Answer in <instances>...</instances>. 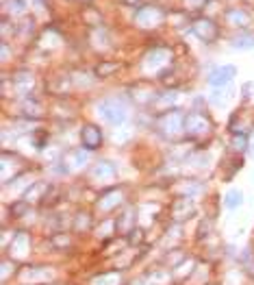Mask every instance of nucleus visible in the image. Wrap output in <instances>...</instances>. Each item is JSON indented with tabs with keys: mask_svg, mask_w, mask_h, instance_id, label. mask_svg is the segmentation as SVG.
Segmentation results:
<instances>
[{
	"mask_svg": "<svg viewBox=\"0 0 254 285\" xmlns=\"http://www.w3.org/2000/svg\"><path fill=\"white\" fill-rule=\"evenodd\" d=\"M207 233H211V222L207 220V222H202L200 224V229H198V238L202 240V238H207Z\"/></svg>",
	"mask_w": 254,
	"mask_h": 285,
	"instance_id": "c9c22d12",
	"label": "nucleus"
},
{
	"mask_svg": "<svg viewBox=\"0 0 254 285\" xmlns=\"http://www.w3.org/2000/svg\"><path fill=\"white\" fill-rule=\"evenodd\" d=\"M29 248H31L29 235L24 233V231L15 233V235H13V242H11V246H9L11 257H13V259H24V257L29 255Z\"/></svg>",
	"mask_w": 254,
	"mask_h": 285,
	"instance_id": "9d476101",
	"label": "nucleus"
},
{
	"mask_svg": "<svg viewBox=\"0 0 254 285\" xmlns=\"http://www.w3.org/2000/svg\"><path fill=\"white\" fill-rule=\"evenodd\" d=\"M233 48H237V50H252L254 48V35L245 33V35L233 37Z\"/></svg>",
	"mask_w": 254,
	"mask_h": 285,
	"instance_id": "412c9836",
	"label": "nucleus"
},
{
	"mask_svg": "<svg viewBox=\"0 0 254 285\" xmlns=\"http://www.w3.org/2000/svg\"><path fill=\"white\" fill-rule=\"evenodd\" d=\"M178 192H180V196H185V198H193V196H198V194H202V185L198 181H185V185L178 187Z\"/></svg>",
	"mask_w": 254,
	"mask_h": 285,
	"instance_id": "6ab92c4d",
	"label": "nucleus"
},
{
	"mask_svg": "<svg viewBox=\"0 0 254 285\" xmlns=\"http://www.w3.org/2000/svg\"><path fill=\"white\" fill-rule=\"evenodd\" d=\"M29 211V202L26 200H20V202H15V205H11V214L13 218H22L24 214Z\"/></svg>",
	"mask_w": 254,
	"mask_h": 285,
	"instance_id": "2f4dec72",
	"label": "nucleus"
},
{
	"mask_svg": "<svg viewBox=\"0 0 254 285\" xmlns=\"http://www.w3.org/2000/svg\"><path fill=\"white\" fill-rule=\"evenodd\" d=\"M209 133H211V122L207 116H202V113H187L185 116V135L187 137L198 140V137H204Z\"/></svg>",
	"mask_w": 254,
	"mask_h": 285,
	"instance_id": "7ed1b4c3",
	"label": "nucleus"
},
{
	"mask_svg": "<svg viewBox=\"0 0 254 285\" xmlns=\"http://www.w3.org/2000/svg\"><path fill=\"white\" fill-rule=\"evenodd\" d=\"M157 126H159V131H163L165 135L185 133V116H183V111H178V109L163 111L159 116V120H157Z\"/></svg>",
	"mask_w": 254,
	"mask_h": 285,
	"instance_id": "f03ea898",
	"label": "nucleus"
},
{
	"mask_svg": "<svg viewBox=\"0 0 254 285\" xmlns=\"http://www.w3.org/2000/svg\"><path fill=\"white\" fill-rule=\"evenodd\" d=\"M83 20L87 22V27H100V22H102V18H100V13H98L96 9H92V7H87V9H83Z\"/></svg>",
	"mask_w": 254,
	"mask_h": 285,
	"instance_id": "393cba45",
	"label": "nucleus"
},
{
	"mask_svg": "<svg viewBox=\"0 0 254 285\" xmlns=\"http://www.w3.org/2000/svg\"><path fill=\"white\" fill-rule=\"evenodd\" d=\"M165 20V11L159 9V7H150L146 5L144 9H139L135 13V22L139 24V27L144 29H152V27H159V24Z\"/></svg>",
	"mask_w": 254,
	"mask_h": 285,
	"instance_id": "423d86ee",
	"label": "nucleus"
},
{
	"mask_svg": "<svg viewBox=\"0 0 254 285\" xmlns=\"http://www.w3.org/2000/svg\"><path fill=\"white\" fill-rule=\"evenodd\" d=\"M211 102L213 105H224L226 102V92H222V87H215V92L211 94Z\"/></svg>",
	"mask_w": 254,
	"mask_h": 285,
	"instance_id": "473e14b6",
	"label": "nucleus"
},
{
	"mask_svg": "<svg viewBox=\"0 0 254 285\" xmlns=\"http://www.w3.org/2000/svg\"><path fill=\"white\" fill-rule=\"evenodd\" d=\"M170 216L174 222H185V220L195 216V202L191 198H185V196L176 198L170 207Z\"/></svg>",
	"mask_w": 254,
	"mask_h": 285,
	"instance_id": "0eeeda50",
	"label": "nucleus"
},
{
	"mask_svg": "<svg viewBox=\"0 0 254 285\" xmlns=\"http://www.w3.org/2000/svg\"><path fill=\"white\" fill-rule=\"evenodd\" d=\"M92 229V216L87 214V211H78L74 216V231H89Z\"/></svg>",
	"mask_w": 254,
	"mask_h": 285,
	"instance_id": "4be33fe9",
	"label": "nucleus"
},
{
	"mask_svg": "<svg viewBox=\"0 0 254 285\" xmlns=\"http://www.w3.org/2000/svg\"><path fill=\"white\" fill-rule=\"evenodd\" d=\"M98 116H100L106 124L111 126H122L126 122V105L122 102L120 98H104L98 102Z\"/></svg>",
	"mask_w": 254,
	"mask_h": 285,
	"instance_id": "f257e3e1",
	"label": "nucleus"
},
{
	"mask_svg": "<svg viewBox=\"0 0 254 285\" xmlns=\"http://www.w3.org/2000/svg\"><path fill=\"white\" fill-rule=\"evenodd\" d=\"M237 76V68L235 66H219L209 74V83L213 87H226L233 83V79Z\"/></svg>",
	"mask_w": 254,
	"mask_h": 285,
	"instance_id": "1a4fd4ad",
	"label": "nucleus"
},
{
	"mask_svg": "<svg viewBox=\"0 0 254 285\" xmlns=\"http://www.w3.org/2000/svg\"><path fill=\"white\" fill-rule=\"evenodd\" d=\"M116 224H118V231L120 233H130V231L135 229V209L133 207H126L120 214V218L116 220Z\"/></svg>",
	"mask_w": 254,
	"mask_h": 285,
	"instance_id": "ddd939ff",
	"label": "nucleus"
},
{
	"mask_svg": "<svg viewBox=\"0 0 254 285\" xmlns=\"http://www.w3.org/2000/svg\"><path fill=\"white\" fill-rule=\"evenodd\" d=\"M241 202H243V192L241 190H228V194L224 196L226 209H237V207H241Z\"/></svg>",
	"mask_w": 254,
	"mask_h": 285,
	"instance_id": "aec40b11",
	"label": "nucleus"
},
{
	"mask_svg": "<svg viewBox=\"0 0 254 285\" xmlns=\"http://www.w3.org/2000/svg\"><path fill=\"white\" fill-rule=\"evenodd\" d=\"M231 148L235 152H243V150H248V135H233V140H231Z\"/></svg>",
	"mask_w": 254,
	"mask_h": 285,
	"instance_id": "cd10ccee",
	"label": "nucleus"
},
{
	"mask_svg": "<svg viewBox=\"0 0 254 285\" xmlns=\"http://www.w3.org/2000/svg\"><path fill=\"white\" fill-rule=\"evenodd\" d=\"M5 7H7L9 11H22L24 7H26V3H24V0H9V3H7Z\"/></svg>",
	"mask_w": 254,
	"mask_h": 285,
	"instance_id": "f704fd0d",
	"label": "nucleus"
},
{
	"mask_svg": "<svg viewBox=\"0 0 254 285\" xmlns=\"http://www.w3.org/2000/svg\"><path fill=\"white\" fill-rule=\"evenodd\" d=\"M52 246L54 248H68L70 246V235H65V233H57L52 235Z\"/></svg>",
	"mask_w": 254,
	"mask_h": 285,
	"instance_id": "c756f323",
	"label": "nucleus"
},
{
	"mask_svg": "<svg viewBox=\"0 0 254 285\" xmlns=\"http://www.w3.org/2000/svg\"><path fill=\"white\" fill-rule=\"evenodd\" d=\"M120 202V192L118 190H113V192H109L106 196H102V200H98V207H100L102 211H109V209H113Z\"/></svg>",
	"mask_w": 254,
	"mask_h": 285,
	"instance_id": "5701e85b",
	"label": "nucleus"
},
{
	"mask_svg": "<svg viewBox=\"0 0 254 285\" xmlns=\"http://www.w3.org/2000/svg\"><path fill=\"white\" fill-rule=\"evenodd\" d=\"M94 285H120V272H106L96 276Z\"/></svg>",
	"mask_w": 254,
	"mask_h": 285,
	"instance_id": "a878e982",
	"label": "nucleus"
},
{
	"mask_svg": "<svg viewBox=\"0 0 254 285\" xmlns=\"http://www.w3.org/2000/svg\"><path fill=\"white\" fill-rule=\"evenodd\" d=\"M68 87H70V79L68 76H59V83H57V85L50 83V92L52 94H63Z\"/></svg>",
	"mask_w": 254,
	"mask_h": 285,
	"instance_id": "7c9ffc66",
	"label": "nucleus"
},
{
	"mask_svg": "<svg viewBox=\"0 0 254 285\" xmlns=\"http://www.w3.org/2000/svg\"><path fill=\"white\" fill-rule=\"evenodd\" d=\"M92 176L94 178H100V181H111V178L116 176V166L109 164V161H100V164L94 166Z\"/></svg>",
	"mask_w": 254,
	"mask_h": 285,
	"instance_id": "4468645a",
	"label": "nucleus"
},
{
	"mask_svg": "<svg viewBox=\"0 0 254 285\" xmlns=\"http://www.w3.org/2000/svg\"><path fill=\"white\" fill-rule=\"evenodd\" d=\"M176 100H178V94L176 92H167V94H159L157 98H154V107L157 109H165V111H170V107L172 105H176Z\"/></svg>",
	"mask_w": 254,
	"mask_h": 285,
	"instance_id": "a211bd4d",
	"label": "nucleus"
},
{
	"mask_svg": "<svg viewBox=\"0 0 254 285\" xmlns=\"http://www.w3.org/2000/svg\"><path fill=\"white\" fill-rule=\"evenodd\" d=\"M170 59H172V53L167 48H152L144 59V68L161 74V72H165L170 68Z\"/></svg>",
	"mask_w": 254,
	"mask_h": 285,
	"instance_id": "39448f33",
	"label": "nucleus"
},
{
	"mask_svg": "<svg viewBox=\"0 0 254 285\" xmlns=\"http://www.w3.org/2000/svg\"><path fill=\"white\" fill-rule=\"evenodd\" d=\"M48 190H50V185H48V183H33L29 190H26V194H24V200H26V202H31V200H42L44 202Z\"/></svg>",
	"mask_w": 254,
	"mask_h": 285,
	"instance_id": "dca6fc26",
	"label": "nucleus"
},
{
	"mask_svg": "<svg viewBox=\"0 0 254 285\" xmlns=\"http://www.w3.org/2000/svg\"><path fill=\"white\" fill-rule=\"evenodd\" d=\"M128 242H130V244H142V242H144V231L135 226V229L128 233Z\"/></svg>",
	"mask_w": 254,
	"mask_h": 285,
	"instance_id": "72a5a7b5",
	"label": "nucleus"
},
{
	"mask_svg": "<svg viewBox=\"0 0 254 285\" xmlns=\"http://www.w3.org/2000/svg\"><path fill=\"white\" fill-rule=\"evenodd\" d=\"M9 272H11V264L5 262L3 264V279H7V276H9Z\"/></svg>",
	"mask_w": 254,
	"mask_h": 285,
	"instance_id": "58836bf2",
	"label": "nucleus"
},
{
	"mask_svg": "<svg viewBox=\"0 0 254 285\" xmlns=\"http://www.w3.org/2000/svg\"><path fill=\"white\" fill-rule=\"evenodd\" d=\"M124 5L135 7V9H144V7H146V0H124Z\"/></svg>",
	"mask_w": 254,
	"mask_h": 285,
	"instance_id": "e433bc0d",
	"label": "nucleus"
},
{
	"mask_svg": "<svg viewBox=\"0 0 254 285\" xmlns=\"http://www.w3.org/2000/svg\"><path fill=\"white\" fill-rule=\"evenodd\" d=\"M87 161H89V150L78 148V150L72 152V161H70V164L74 166V168H83V166L87 164Z\"/></svg>",
	"mask_w": 254,
	"mask_h": 285,
	"instance_id": "bb28decb",
	"label": "nucleus"
},
{
	"mask_svg": "<svg viewBox=\"0 0 254 285\" xmlns=\"http://www.w3.org/2000/svg\"><path fill=\"white\" fill-rule=\"evenodd\" d=\"M118 68H120V63H118V61H100V63L96 66L94 74H96L98 79H109L111 74H116Z\"/></svg>",
	"mask_w": 254,
	"mask_h": 285,
	"instance_id": "f3484780",
	"label": "nucleus"
},
{
	"mask_svg": "<svg viewBox=\"0 0 254 285\" xmlns=\"http://www.w3.org/2000/svg\"><path fill=\"white\" fill-rule=\"evenodd\" d=\"M9 57H11V53H9V44L3 42V61H9Z\"/></svg>",
	"mask_w": 254,
	"mask_h": 285,
	"instance_id": "4c0bfd02",
	"label": "nucleus"
},
{
	"mask_svg": "<svg viewBox=\"0 0 254 285\" xmlns=\"http://www.w3.org/2000/svg\"><path fill=\"white\" fill-rule=\"evenodd\" d=\"M191 31H193V35L198 37L200 42H204V44H213L219 37L217 24L213 22L211 18H198V20H193Z\"/></svg>",
	"mask_w": 254,
	"mask_h": 285,
	"instance_id": "20e7f679",
	"label": "nucleus"
},
{
	"mask_svg": "<svg viewBox=\"0 0 254 285\" xmlns=\"http://www.w3.org/2000/svg\"><path fill=\"white\" fill-rule=\"evenodd\" d=\"M226 20L233 24V27H250V13L243 11V9H228L226 11Z\"/></svg>",
	"mask_w": 254,
	"mask_h": 285,
	"instance_id": "2eb2a0df",
	"label": "nucleus"
},
{
	"mask_svg": "<svg viewBox=\"0 0 254 285\" xmlns=\"http://www.w3.org/2000/svg\"><path fill=\"white\" fill-rule=\"evenodd\" d=\"M245 3H248V5H254V0H245Z\"/></svg>",
	"mask_w": 254,
	"mask_h": 285,
	"instance_id": "ea45409f",
	"label": "nucleus"
},
{
	"mask_svg": "<svg viewBox=\"0 0 254 285\" xmlns=\"http://www.w3.org/2000/svg\"><path fill=\"white\" fill-rule=\"evenodd\" d=\"M150 285H165L167 281H170V272L167 270H154V272H150Z\"/></svg>",
	"mask_w": 254,
	"mask_h": 285,
	"instance_id": "c85d7f7f",
	"label": "nucleus"
},
{
	"mask_svg": "<svg viewBox=\"0 0 254 285\" xmlns=\"http://www.w3.org/2000/svg\"><path fill=\"white\" fill-rule=\"evenodd\" d=\"M80 142H83V148L85 150H96V148H100V144H102V131H100V126H96V124H85L83 128H80Z\"/></svg>",
	"mask_w": 254,
	"mask_h": 285,
	"instance_id": "6e6552de",
	"label": "nucleus"
},
{
	"mask_svg": "<svg viewBox=\"0 0 254 285\" xmlns=\"http://www.w3.org/2000/svg\"><path fill=\"white\" fill-rule=\"evenodd\" d=\"M24 113H26V116L31 118H39L42 116V102L39 100H35V98H26L24 100Z\"/></svg>",
	"mask_w": 254,
	"mask_h": 285,
	"instance_id": "b1692460",
	"label": "nucleus"
},
{
	"mask_svg": "<svg viewBox=\"0 0 254 285\" xmlns=\"http://www.w3.org/2000/svg\"><path fill=\"white\" fill-rule=\"evenodd\" d=\"M52 270L50 268H26L20 276H22V281L24 283H39V281H48V279H52Z\"/></svg>",
	"mask_w": 254,
	"mask_h": 285,
	"instance_id": "f8f14e48",
	"label": "nucleus"
},
{
	"mask_svg": "<svg viewBox=\"0 0 254 285\" xmlns=\"http://www.w3.org/2000/svg\"><path fill=\"white\" fill-rule=\"evenodd\" d=\"M33 83H35V79H33V74L29 70H20V72H15V74H13V89H15V94H20V96L31 94Z\"/></svg>",
	"mask_w": 254,
	"mask_h": 285,
	"instance_id": "9b49d317",
	"label": "nucleus"
}]
</instances>
